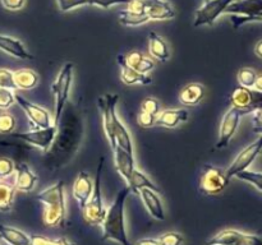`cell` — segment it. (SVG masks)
Returning <instances> with one entry per match:
<instances>
[{
  "label": "cell",
  "mask_w": 262,
  "mask_h": 245,
  "mask_svg": "<svg viewBox=\"0 0 262 245\" xmlns=\"http://www.w3.org/2000/svg\"><path fill=\"white\" fill-rule=\"evenodd\" d=\"M145 14L150 20H164L176 17V10L165 0H145Z\"/></svg>",
  "instance_id": "obj_15"
},
{
  "label": "cell",
  "mask_w": 262,
  "mask_h": 245,
  "mask_svg": "<svg viewBox=\"0 0 262 245\" xmlns=\"http://www.w3.org/2000/svg\"><path fill=\"white\" fill-rule=\"evenodd\" d=\"M15 171V165L10 158L0 157V180L8 178Z\"/></svg>",
  "instance_id": "obj_38"
},
{
  "label": "cell",
  "mask_w": 262,
  "mask_h": 245,
  "mask_svg": "<svg viewBox=\"0 0 262 245\" xmlns=\"http://www.w3.org/2000/svg\"><path fill=\"white\" fill-rule=\"evenodd\" d=\"M119 94L117 93H106L97 100V106L101 111L102 125H104L105 134H106L107 140H109L112 148L115 147V138H114V125L118 119V115L115 109H117Z\"/></svg>",
  "instance_id": "obj_6"
},
{
  "label": "cell",
  "mask_w": 262,
  "mask_h": 245,
  "mask_svg": "<svg viewBox=\"0 0 262 245\" xmlns=\"http://www.w3.org/2000/svg\"><path fill=\"white\" fill-rule=\"evenodd\" d=\"M252 89H255L257 92H262V74H257V78H256Z\"/></svg>",
  "instance_id": "obj_49"
},
{
  "label": "cell",
  "mask_w": 262,
  "mask_h": 245,
  "mask_svg": "<svg viewBox=\"0 0 262 245\" xmlns=\"http://www.w3.org/2000/svg\"><path fill=\"white\" fill-rule=\"evenodd\" d=\"M37 199L43 204V224L51 227L64 226L67 207L63 181H59L41 191L37 195Z\"/></svg>",
  "instance_id": "obj_2"
},
{
  "label": "cell",
  "mask_w": 262,
  "mask_h": 245,
  "mask_svg": "<svg viewBox=\"0 0 262 245\" xmlns=\"http://www.w3.org/2000/svg\"><path fill=\"white\" fill-rule=\"evenodd\" d=\"M242 112L237 110L235 107H230L225 115L223 116L222 124H220L219 129V138H217L216 148H225L232 140L233 135L235 134L239 125L241 117H242Z\"/></svg>",
  "instance_id": "obj_13"
},
{
  "label": "cell",
  "mask_w": 262,
  "mask_h": 245,
  "mask_svg": "<svg viewBox=\"0 0 262 245\" xmlns=\"http://www.w3.org/2000/svg\"><path fill=\"white\" fill-rule=\"evenodd\" d=\"M137 122L142 128H151L154 125H156V116L155 115L148 114V112L141 111L137 116Z\"/></svg>",
  "instance_id": "obj_41"
},
{
  "label": "cell",
  "mask_w": 262,
  "mask_h": 245,
  "mask_svg": "<svg viewBox=\"0 0 262 245\" xmlns=\"http://www.w3.org/2000/svg\"><path fill=\"white\" fill-rule=\"evenodd\" d=\"M141 111L148 112V114L158 116L161 111L160 102L156 99H154V97H146L142 101V104H141Z\"/></svg>",
  "instance_id": "obj_34"
},
{
  "label": "cell",
  "mask_w": 262,
  "mask_h": 245,
  "mask_svg": "<svg viewBox=\"0 0 262 245\" xmlns=\"http://www.w3.org/2000/svg\"><path fill=\"white\" fill-rule=\"evenodd\" d=\"M3 4V7L7 8L8 10H19L25 7L26 4V0H0Z\"/></svg>",
  "instance_id": "obj_44"
},
{
  "label": "cell",
  "mask_w": 262,
  "mask_h": 245,
  "mask_svg": "<svg viewBox=\"0 0 262 245\" xmlns=\"http://www.w3.org/2000/svg\"><path fill=\"white\" fill-rule=\"evenodd\" d=\"M51 245H76L73 241H69L66 237H59V239L51 240Z\"/></svg>",
  "instance_id": "obj_48"
},
{
  "label": "cell",
  "mask_w": 262,
  "mask_h": 245,
  "mask_svg": "<svg viewBox=\"0 0 262 245\" xmlns=\"http://www.w3.org/2000/svg\"><path fill=\"white\" fill-rule=\"evenodd\" d=\"M118 64L120 66V79L128 86H132V84L148 86L152 82L147 74H141L130 66H128L124 61V55H118Z\"/></svg>",
  "instance_id": "obj_19"
},
{
  "label": "cell",
  "mask_w": 262,
  "mask_h": 245,
  "mask_svg": "<svg viewBox=\"0 0 262 245\" xmlns=\"http://www.w3.org/2000/svg\"><path fill=\"white\" fill-rule=\"evenodd\" d=\"M37 180V175L26 163H19V165L15 166V190L25 191V193L32 191Z\"/></svg>",
  "instance_id": "obj_16"
},
{
  "label": "cell",
  "mask_w": 262,
  "mask_h": 245,
  "mask_svg": "<svg viewBox=\"0 0 262 245\" xmlns=\"http://www.w3.org/2000/svg\"><path fill=\"white\" fill-rule=\"evenodd\" d=\"M15 104V94L12 89L0 88V110H7Z\"/></svg>",
  "instance_id": "obj_36"
},
{
  "label": "cell",
  "mask_w": 262,
  "mask_h": 245,
  "mask_svg": "<svg viewBox=\"0 0 262 245\" xmlns=\"http://www.w3.org/2000/svg\"><path fill=\"white\" fill-rule=\"evenodd\" d=\"M135 245H159V241L156 239H151V237H145L136 242Z\"/></svg>",
  "instance_id": "obj_47"
},
{
  "label": "cell",
  "mask_w": 262,
  "mask_h": 245,
  "mask_svg": "<svg viewBox=\"0 0 262 245\" xmlns=\"http://www.w3.org/2000/svg\"><path fill=\"white\" fill-rule=\"evenodd\" d=\"M230 102H232V106L239 110L242 114L256 112L257 110L262 109V92L239 86L233 91Z\"/></svg>",
  "instance_id": "obj_8"
},
{
  "label": "cell",
  "mask_w": 262,
  "mask_h": 245,
  "mask_svg": "<svg viewBox=\"0 0 262 245\" xmlns=\"http://www.w3.org/2000/svg\"><path fill=\"white\" fill-rule=\"evenodd\" d=\"M188 119V111L186 109H169L160 111L156 116V124L164 128H177Z\"/></svg>",
  "instance_id": "obj_20"
},
{
  "label": "cell",
  "mask_w": 262,
  "mask_h": 245,
  "mask_svg": "<svg viewBox=\"0 0 262 245\" xmlns=\"http://www.w3.org/2000/svg\"><path fill=\"white\" fill-rule=\"evenodd\" d=\"M253 130L262 134V109L257 110L253 115Z\"/></svg>",
  "instance_id": "obj_46"
},
{
  "label": "cell",
  "mask_w": 262,
  "mask_h": 245,
  "mask_svg": "<svg viewBox=\"0 0 262 245\" xmlns=\"http://www.w3.org/2000/svg\"><path fill=\"white\" fill-rule=\"evenodd\" d=\"M241 235H242V231H238V230H224L211 237L206 242V245H237Z\"/></svg>",
  "instance_id": "obj_28"
},
{
  "label": "cell",
  "mask_w": 262,
  "mask_h": 245,
  "mask_svg": "<svg viewBox=\"0 0 262 245\" xmlns=\"http://www.w3.org/2000/svg\"><path fill=\"white\" fill-rule=\"evenodd\" d=\"M56 134H58V127H55V125H51L45 129H35L32 132L12 133L14 138H18L25 143H30V144L38 147L42 151H48L51 147V144L55 140Z\"/></svg>",
  "instance_id": "obj_12"
},
{
  "label": "cell",
  "mask_w": 262,
  "mask_h": 245,
  "mask_svg": "<svg viewBox=\"0 0 262 245\" xmlns=\"http://www.w3.org/2000/svg\"><path fill=\"white\" fill-rule=\"evenodd\" d=\"M0 88L15 89L13 71L9 69H0Z\"/></svg>",
  "instance_id": "obj_37"
},
{
  "label": "cell",
  "mask_w": 262,
  "mask_h": 245,
  "mask_svg": "<svg viewBox=\"0 0 262 245\" xmlns=\"http://www.w3.org/2000/svg\"><path fill=\"white\" fill-rule=\"evenodd\" d=\"M138 195L142 199L143 204H145L146 209L148 211V213L152 217H155L156 219H165V212H164V206L163 202H161L159 193L155 190H151V189H141L138 191Z\"/></svg>",
  "instance_id": "obj_17"
},
{
  "label": "cell",
  "mask_w": 262,
  "mask_h": 245,
  "mask_svg": "<svg viewBox=\"0 0 262 245\" xmlns=\"http://www.w3.org/2000/svg\"><path fill=\"white\" fill-rule=\"evenodd\" d=\"M72 79H73V64L67 63L64 64L56 79L51 84V92H53L54 97H55V119H54L53 125L58 128L63 110L66 107V104L68 102Z\"/></svg>",
  "instance_id": "obj_4"
},
{
  "label": "cell",
  "mask_w": 262,
  "mask_h": 245,
  "mask_svg": "<svg viewBox=\"0 0 262 245\" xmlns=\"http://www.w3.org/2000/svg\"><path fill=\"white\" fill-rule=\"evenodd\" d=\"M235 178H238L239 180L246 181V183L251 184V185L255 186L256 189L262 191V173H256V171L246 170L242 173L237 174Z\"/></svg>",
  "instance_id": "obj_32"
},
{
  "label": "cell",
  "mask_w": 262,
  "mask_h": 245,
  "mask_svg": "<svg viewBox=\"0 0 262 245\" xmlns=\"http://www.w3.org/2000/svg\"><path fill=\"white\" fill-rule=\"evenodd\" d=\"M255 54L258 56V58L262 59V40L258 41L255 46Z\"/></svg>",
  "instance_id": "obj_50"
},
{
  "label": "cell",
  "mask_w": 262,
  "mask_h": 245,
  "mask_svg": "<svg viewBox=\"0 0 262 245\" xmlns=\"http://www.w3.org/2000/svg\"><path fill=\"white\" fill-rule=\"evenodd\" d=\"M143 56L145 55H142V54L138 53V51H132V53L124 55V61L128 66H130V68L138 71V68H140Z\"/></svg>",
  "instance_id": "obj_40"
},
{
  "label": "cell",
  "mask_w": 262,
  "mask_h": 245,
  "mask_svg": "<svg viewBox=\"0 0 262 245\" xmlns=\"http://www.w3.org/2000/svg\"><path fill=\"white\" fill-rule=\"evenodd\" d=\"M205 96V88L200 83L187 84L179 94V100L186 106H196Z\"/></svg>",
  "instance_id": "obj_22"
},
{
  "label": "cell",
  "mask_w": 262,
  "mask_h": 245,
  "mask_svg": "<svg viewBox=\"0 0 262 245\" xmlns=\"http://www.w3.org/2000/svg\"><path fill=\"white\" fill-rule=\"evenodd\" d=\"M237 245H262V239L257 235L242 232Z\"/></svg>",
  "instance_id": "obj_43"
},
{
  "label": "cell",
  "mask_w": 262,
  "mask_h": 245,
  "mask_svg": "<svg viewBox=\"0 0 262 245\" xmlns=\"http://www.w3.org/2000/svg\"><path fill=\"white\" fill-rule=\"evenodd\" d=\"M261 151H262V134L255 140V142L251 143L250 145H247L243 151H241V153L235 157V160L233 161V163L229 166V168L225 171L227 178L230 180V179H232L233 176L237 175V174L248 170V167L252 165L253 161L256 160V157L261 153Z\"/></svg>",
  "instance_id": "obj_9"
},
{
  "label": "cell",
  "mask_w": 262,
  "mask_h": 245,
  "mask_svg": "<svg viewBox=\"0 0 262 245\" xmlns=\"http://www.w3.org/2000/svg\"><path fill=\"white\" fill-rule=\"evenodd\" d=\"M30 245H51V240L41 235H30Z\"/></svg>",
  "instance_id": "obj_45"
},
{
  "label": "cell",
  "mask_w": 262,
  "mask_h": 245,
  "mask_svg": "<svg viewBox=\"0 0 262 245\" xmlns=\"http://www.w3.org/2000/svg\"><path fill=\"white\" fill-rule=\"evenodd\" d=\"M159 245H182L183 244L184 239L179 232H165L160 236V239L158 240Z\"/></svg>",
  "instance_id": "obj_35"
},
{
  "label": "cell",
  "mask_w": 262,
  "mask_h": 245,
  "mask_svg": "<svg viewBox=\"0 0 262 245\" xmlns=\"http://www.w3.org/2000/svg\"><path fill=\"white\" fill-rule=\"evenodd\" d=\"M15 88L32 89L38 84V76L32 69H19L13 71Z\"/></svg>",
  "instance_id": "obj_26"
},
{
  "label": "cell",
  "mask_w": 262,
  "mask_h": 245,
  "mask_svg": "<svg viewBox=\"0 0 262 245\" xmlns=\"http://www.w3.org/2000/svg\"><path fill=\"white\" fill-rule=\"evenodd\" d=\"M225 13L232 15V24L237 30L248 22L258 20L262 13V0H238L233 2L225 9Z\"/></svg>",
  "instance_id": "obj_5"
},
{
  "label": "cell",
  "mask_w": 262,
  "mask_h": 245,
  "mask_svg": "<svg viewBox=\"0 0 262 245\" xmlns=\"http://www.w3.org/2000/svg\"><path fill=\"white\" fill-rule=\"evenodd\" d=\"M102 167H104V157L100 158L99 166H97L96 178L94 181V190H92L91 197H90L89 202L86 203L83 211V217L86 222L91 225H101L104 222L105 214H106V209H105L104 203H102V195H101V174Z\"/></svg>",
  "instance_id": "obj_3"
},
{
  "label": "cell",
  "mask_w": 262,
  "mask_h": 245,
  "mask_svg": "<svg viewBox=\"0 0 262 245\" xmlns=\"http://www.w3.org/2000/svg\"><path fill=\"white\" fill-rule=\"evenodd\" d=\"M238 82H239L241 87H245V88H253V84H255L256 78H257V73H256L255 69L252 68H242L238 71Z\"/></svg>",
  "instance_id": "obj_31"
},
{
  "label": "cell",
  "mask_w": 262,
  "mask_h": 245,
  "mask_svg": "<svg viewBox=\"0 0 262 245\" xmlns=\"http://www.w3.org/2000/svg\"><path fill=\"white\" fill-rule=\"evenodd\" d=\"M128 188L130 189V193L133 194H138L141 189H151V190H155L158 193L160 191V189L151 181V179H148V176L141 170H138L137 167H135V170H133Z\"/></svg>",
  "instance_id": "obj_25"
},
{
  "label": "cell",
  "mask_w": 262,
  "mask_h": 245,
  "mask_svg": "<svg viewBox=\"0 0 262 245\" xmlns=\"http://www.w3.org/2000/svg\"><path fill=\"white\" fill-rule=\"evenodd\" d=\"M15 188L0 181V212H9L13 207Z\"/></svg>",
  "instance_id": "obj_30"
},
{
  "label": "cell",
  "mask_w": 262,
  "mask_h": 245,
  "mask_svg": "<svg viewBox=\"0 0 262 245\" xmlns=\"http://www.w3.org/2000/svg\"><path fill=\"white\" fill-rule=\"evenodd\" d=\"M229 181L222 168L205 165L202 168L201 180H200V189L206 195H215V194L222 193L228 186Z\"/></svg>",
  "instance_id": "obj_7"
},
{
  "label": "cell",
  "mask_w": 262,
  "mask_h": 245,
  "mask_svg": "<svg viewBox=\"0 0 262 245\" xmlns=\"http://www.w3.org/2000/svg\"><path fill=\"white\" fill-rule=\"evenodd\" d=\"M258 20H262V13L260 14V17H258Z\"/></svg>",
  "instance_id": "obj_51"
},
{
  "label": "cell",
  "mask_w": 262,
  "mask_h": 245,
  "mask_svg": "<svg viewBox=\"0 0 262 245\" xmlns=\"http://www.w3.org/2000/svg\"><path fill=\"white\" fill-rule=\"evenodd\" d=\"M58 8L61 12H69L74 8L83 7L89 4V0H56Z\"/></svg>",
  "instance_id": "obj_39"
},
{
  "label": "cell",
  "mask_w": 262,
  "mask_h": 245,
  "mask_svg": "<svg viewBox=\"0 0 262 245\" xmlns=\"http://www.w3.org/2000/svg\"><path fill=\"white\" fill-rule=\"evenodd\" d=\"M15 102L25 111L26 116L30 120L32 129H45V128H49L53 125L51 124L50 114H49V111L46 109L27 101L20 94H15Z\"/></svg>",
  "instance_id": "obj_11"
},
{
  "label": "cell",
  "mask_w": 262,
  "mask_h": 245,
  "mask_svg": "<svg viewBox=\"0 0 262 245\" xmlns=\"http://www.w3.org/2000/svg\"><path fill=\"white\" fill-rule=\"evenodd\" d=\"M0 50L14 56V58L23 59V60H30L33 58L19 40L10 37V36L0 35Z\"/></svg>",
  "instance_id": "obj_21"
},
{
  "label": "cell",
  "mask_w": 262,
  "mask_h": 245,
  "mask_svg": "<svg viewBox=\"0 0 262 245\" xmlns=\"http://www.w3.org/2000/svg\"><path fill=\"white\" fill-rule=\"evenodd\" d=\"M113 152H114V161L118 173L127 181V184H129L130 178H132V173L136 167L133 153H128L127 151L122 150L119 147L113 148Z\"/></svg>",
  "instance_id": "obj_18"
},
{
  "label": "cell",
  "mask_w": 262,
  "mask_h": 245,
  "mask_svg": "<svg viewBox=\"0 0 262 245\" xmlns=\"http://www.w3.org/2000/svg\"><path fill=\"white\" fill-rule=\"evenodd\" d=\"M148 50H150L151 56L159 61H168L169 58H170V51H169L168 43H166V41L161 36H159L155 32L150 33Z\"/></svg>",
  "instance_id": "obj_23"
},
{
  "label": "cell",
  "mask_w": 262,
  "mask_h": 245,
  "mask_svg": "<svg viewBox=\"0 0 262 245\" xmlns=\"http://www.w3.org/2000/svg\"><path fill=\"white\" fill-rule=\"evenodd\" d=\"M130 194V189L125 186L115 197L113 204L106 209L104 222H102V237L104 241L113 240L120 245H130L128 240L127 230H125L124 207L125 199Z\"/></svg>",
  "instance_id": "obj_1"
},
{
  "label": "cell",
  "mask_w": 262,
  "mask_h": 245,
  "mask_svg": "<svg viewBox=\"0 0 262 245\" xmlns=\"http://www.w3.org/2000/svg\"><path fill=\"white\" fill-rule=\"evenodd\" d=\"M150 18L145 13H136L130 12V10H122L119 13V22L120 24L128 26V27H136V26H141L143 23L148 22Z\"/></svg>",
  "instance_id": "obj_29"
},
{
  "label": "cell",
  "mask_w": 262,
  "mask_h": 245,
  "mask_svg": "<svg viewBox=\"0 0 262 245\" xmlns=\"http://www.w3.org/2000/svg\"><path fill=\"white\" fill-rule=\"evenodd\" d=\"M129 0H89L90 5H95V7L102 8V9H109L113 5L118 4H128Z\"/></svg>",
  "instance_id": "obj_42"
},
{
  "label": "cell",
  "mask_w": 262,
  "mask_h": 245,
  "mask_svg": "<svg viewBox=\"0 0 262 245\" xmlns=\"http://www.w3.org/2000/svg\"><path fill=\"white\" fill-rule=\"evenodd\" d=\"M234 0H206L194 15V27L211 26Z\"/></svg>",
  "instance_id": "obj_10"
},
{
  "label": "cell",
  "mask_w": 262,
  "mask_h": 245,
  "mask_svg": "<svg viewBox=\"0 0 262 245\" xmlns=\"http://www.w3.org/2000/svg\"><path fill=\"white\" fill-rule=\"evenodd\" d=\"M114 138H115V147H119L122 150L127 151L128 153H133V144H132V138H130L129 132L122 120L118 117L117 121L114 125Z\"/></svg>",
  "instance_id": "obj_27"
},
{
  "label": "cell",
  "mask_w": 262,
  "mask_h": 245,
  "mask_svg": "<svg viewBox=\"0 0 262 245\" xmlns=\"http://www.w3.org/2000/svg\"><path fill=\"white\" fill-rule=\"evenodd\" d=\"M15 129V119L8 112L0 114V134H12Z\"/></svg>",
  "instance_id": "obj_33"
},
{
  "label": "cell",
  "mask_w": 262,
  "mask_h": 245,
  "mask_svg": "<svg viewBox=\"0 0 262 245\" xmlns=\"http://www.w3.org/2000/svg\"><path fill=\"white\" fill-rule=\"evenodd\" d=\"M92 190H94V181H92L91 176L86 171H81L76 180H74L73 197L78 202L79 207L82 209L84 208L86 203L89 202Z\"/></svg>",
  "instance_id": "obj_14"
},
{
  "label": "cell",
  "mask_w": 262,
  "mask_h": 245,
  "mask_svg": "<svg viewBox=\"0 0 262 245\" xmlns=\"http://www.w3.org/2000/svg\"><path fill=\"white\" fill-rule=\"evenodd\" d=\"M0 237L9 245H30V236L15 227L0 225Z\"/></svg>",
  "instance_id": "obj_24"
}]
</instances>
